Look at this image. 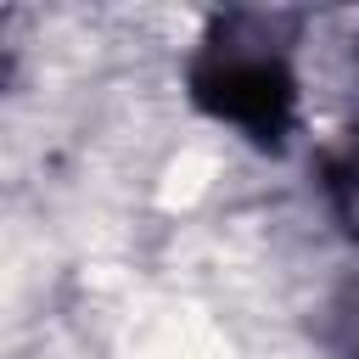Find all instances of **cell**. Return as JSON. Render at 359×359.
Here are the masks:
<instances>
[{
    "label": "cell",
    "instance_id": "6da1fadb",
    "mask_svg": "<svg viewBox=\"0 0 359 359\" xmlns=\"http://www.w3.org/2000/svg\"><path fill=\"white\" fill-rule=\"evenodd\" d=\"M202 95L224 118H236L258 135L269 129V140H275V129L286 118V101H292L280 56L275 50H241V45H213L208 73H202Z\"/></svg>",
    "mask_w": 359,
    "mask_h": 359
},
{
    "label": "cell",
    "instance_id": "7a4b0ae2",
    "mask_svg": "<svg viewBox=\"0 0 359 359\" xmlns=\"http://www.w3.org/2000/svg\"><path fill=\"white\" fill-rule=\"evenodd\" d=\"M331 191H337V208H342L348 230H359V140H353L348 157L331 168Z\"/></svg>",
    "mask_w": 359,
    "mask_h": 359
}]
</instances>
